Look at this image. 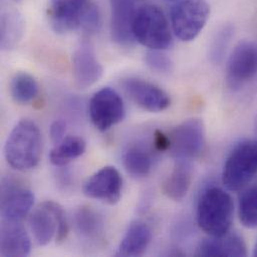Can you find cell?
<instances>
[{
  "label": "cell",
  "mask_w": 257,
  "mask_h": 257,
  "mask_svg": "<svg viewBox=\"0 0 257 257\" xmlns=\"http://www.w3.org/2000/svg\"><path fill=\"white\" fill-rule=\"evenodd\" d=\"M42 140L37 124L21 119L11 130L4 145V156L14 169L25 171L34 168L41 156Z\"/></svg>",
  "instance_id": "1"
},
{
  "label": "cell",
  "mask_w": 257,
  "mask_h": 257,
  "mask_svg": "<svg viewBox=\"0 0 257 257\" xmlns=\"http://www.w3.org/2000/svg\"><path fill=\"white\" fill-rule=\"evenodd\" d=\"M233 213L234 203L231 196L219 187L205 189L198 199L197 224L210 236H221L229 232Z\"/></svg>",
  "instance_id": "2"
},
{
  "label": "cell",
  "mask_w": 257,
  "mask_h": 257,
  "mask_svg": "<svg viewBox=\"0 0 257 257\" xmlns=\"http://www.w3.org/2000/svg\"><path fill=\"white\" fill-rule=\"evenodd\" d=\"M132 31L135 40L150 50L163 51L172 46L173 37L168 20L156 5L147 4L136 10Z\"/></svg>",
  "instance_id": "3"
},
{
  "label": "cell",
  "mask_w": 257,
  "mask_h": 257,
  "mask_svg": "<svg viewBox=\"0 0 257 257\" xmlns=\"http://www.w3.org/2000/svg\"><path fill=\"white\" fill-rule=\"evenodd\" d=\"M31 233L40 246L53 239L62 243L68 235L69 226L63 208L54 201H45L33 209L28 219Z\"/></svg>",
  "instance_id": "4"
},
{
  "label": "cell",
  "mask_w": 257,
  "mask_h": 257,
  "mask_svg": "<svg viewBox=\"0 0 257 257\" xmlns=\"http://www.w3.org/2000/svg\"><path fill=\"white\" fill-rule=\"evenodd\" d=\"M257 174V142L238 143L229 153L222 170V182L231 191L246 186Z\"/></svg>",
  "instance_id": "5"
},
{
  "label": "cell",
  "mask_w": 257,
  "mask_h": 257,
  "mask_svg": "<svg viewBox=\"0 0 257 257\" xmlns=\"http://www.w3.org/2000/svg\"><path fill=\"white\" fill-rule=\"evenodd\" d=\"M210 15L206 0H180L170 11L173 33L181 41L194 40L203 30Z\"/></svg>",
  "instance_id": "6"
},
{
  "label": "cell",
  "mask_w": 257,
  "mask_h": 257,
  "mask_svg": "<svg viewBox=\"0 0 257 257\" xmlns=\"http://www.w3.org/2000/svg\"><path fill=\"white\" fill-rule=\"evenodd\" d=\"M168 151L176 160H190L198 156L205 146V127L200 119L186 120L169 135Z\"/></svg>",
  "instance_id": "7"
},
{
  "label": "cell",
  "mask_w": 257,
  "mask_h": 257,
  "mask_svg": "<svg viewBox=\"0 0 257 257\" xmlns=\"http://www.w3.org/2000/svg\"><path fill=\"white\" fill-rule=\"evenodd\" d=\"M88 110L91 122L102 132L120 123L126 112L121 96L110 87H104L93 94Z\"/></svg>",
  "instance_id": "8"
},
{
  "label": "cell",
  "mask_w": 257,
  "mask_h": 257,
  "mask_svg": "<svg viewBox=\"0 0 257 257\" xmlns=\"http://www.w3.org/2000/svg\"><path fill=\"white\" fill-rule=\"evenodd\" d=\"M34 194L27 187L8 179L1 184L2 221L21 222L31 211Z\"/></svg>",
  "instance_id": "9"
},
{
  "label": "cell",
  "mask_w": 257,
  "mask_h": 257,
  "mask_svg": "<svg viewBox=\"0 0 257 257\" xmlns=\"http://www.w3.org/2000/svg\"><path fill=\"white\" fill-rule=\"evenodd\" d=\"M123 181L114 166H104L92 174L83 185V193L107 204H116L122 194Z\"/></svg>",
  "instance_id": "10"
},
{
  "label": "cell",
  "mask_w": 257,
  "mask_h": 257,
  "mask_svg": "<svg viewBox=\"0 0 257 257\" xmlns=\"http://www.w3.org/2000/svg\"><path fill=\"white\" fill-rule=\"evenodd\" d=\"M122 86L129 98L146 111L157 113L170 106L169 95L159 86L147 80L130 77L122 82Z\"/></svg>",
  "instance_id": "11"
},
{
  "label": "cell",
  "mask_w": 257,
  "mask_h": 257,
  "mask_svg": "<svg viewBox=\"0 0 257 257\" xmlns=\"http://www.w3.org/2000/svg\"><path fill=\"white\" fill-rule=\"evenodd\" d=\"M257 74V46L253 42H239L227 62V80L232 87H239Z\"/></svg>",
  "instance_id": "12"
},
{
  "label": "cell",
  "mask_w": 257,
  "mask_h": 257,
  "mask_svg": "<svg viewBox=\"0 0 257 257\" xmlns=\"http://www.w3.org/2000/svg\"><path fill=\"white\" fill-rule=\"evenodd\" d=\"M72 71L77 86L82 89L92 86L102 77L103 67L89 43H81L74 51Z\"/></svg>",
  "instance_id": "13"
},
{
  "label": "cell",
  "mask_w": 257,
  "mask_h": 257,
  "mask_svg": "<svg viewBox=\"0 0 257 257\" xmlns=\"http://www.w3.org/2000/svg\"><path fill=\"white\" fill-rule=\"evenodd\" d=\"M87 0H49V20L56 33H67L81 26Z\"/></svg>",
  "instance_id": "14"
},
{
  "label": "cell",
  "mask_w": 257,
  "mask_h": 257,
  "mask_svg": "<svg viewBox=\"0 0 257 257\" xmlns=\"http://www.w3.org/2000/svg\"><path fill=\"white\" fill-rule=\"evenodd\" d=\"M111 37L121 46H130L134 43L132 25L135 15L134 3L131 0H110Z\"/></svg>",
  "instance_id": "15"
},
{
  "label": "cell",
  "mask_w": 257,
  "mask_h": 257,
  "mask_svg": "<svg viewBox=\"0 0 257 257\" xmlns=\"http://www.w3.org/2000/svg\"><path fill=\"white\" fill-rule=\"evenodd\" d=\"M197 256H246L247 249L243 238L236 232L203 239L196 250Z\"/></svg>",
  "instance_id": "16"
},
{
  "label": "cell",
  "mask_w": 257,
  "mask_h": 257,
  "mask_svg": "<svg viewBox=\"0 0 257 257\" xmlns=\"http://www.w3.org/2000/svg\"><path fill=\"white\" fill-rule=\"evenodd\" d=\"M31 251L30 238L20 222L2 221L0 254L4 257H22Z\"/></svg>",
  "instance_id": "17"
},
{
  "label": "cell",
  "mask_w": 257,
  "mask_h": 257,
  "mask_svg": "<svg viewBox=\"0 0 257 257\" xmlns=\"http://www.w3.org/2000/svg\"><path fill=\"white\" fill-rule=\"evenodd\" d=\"M152 239L150 227L141 220H134L122 238L116 255L118 256H141L145 253Z\"/></svg>",
  "instance_id": "18"
},
{
  "label": "cell",
  "mask_w": 257,
  "mask_h": 257,
  "mask_svg": "<svg viewBox=\"0 0 257 257\" xmlns=\"http://www.w3.org/2000/svg\"><path fill=\"white\" fill-rule=\"evenodd\" d=\"M192 175L189 160H176L173 169L163 183L164 194L172 200H182L190 188Z\"/></svg>",
  "instance_id": "19"
},
{
  "label": "cell",
  "mask_w": 257,
  "mask_h": 257,
  "mask_svg": "<svg viewBox=\"0 0 257 257\" xmlns=\"http://www.w3.org/2000/svg\"><path fill=\"white\" fill-rule=\"evenodd\" d=\"M74 224L79 235L92 242L99 241L104 235L102 216L89 206H81L74 213Z\"/></svg>",
  "instance_id": "20"
},
{
  "label": "cell",
  "mask_w": 257,
  "mask_h": 257,
  "mask_svg": "<svg viewBox=\"0 0 257 257\" xmlns=\"http://www.w3.org/2000/svg\"><path fill=\"white\" fill-rule=\"evenodd\" d=\"M24 34V19L14 8L3 9L1 13L0 44L2 50L14 49Z\"/></svg>",
  "instance_id": "21"
},
{
  "label": "cell",
  "mask_w": 257,
  "mask_h": 257,
  "mask_svg": "<svg viewBox=\"0 0 257 257\" xmlns=\"http://www.w3.org/2000/svg\"><path fill=\"white\" fill-rule=\"evenodd\" d=\"M151 153L142 145L134 144L126 149L123 155V165L132 177H146L152 169Z\"/></svg>",
  "instance_id": "22"
},
{
  "label": "cell",
  "mask_w": 257,
  "mask_h": 257,
  "mask_svg": "<svg viewBox=\"0 0 257 257\" xmlns=\"http://www.w3.org/2000/svg\"><path fill=\"white\" fill-rule=\"evenodd\" d=\"M86 150V142L79 136H65V138L50 151V162L58 167L65 166L80 157Z\"/></svg>",
  "instance_id": "23"
},
{
  "label": "cell",
  "mask_w": 257,
  "mask_h": 257,
  "mask_svg": "<svg viewBox=\"0 0 257 257\" xmlns=\"http://www.w3.org/2000/svg\"><path fill=\"white\" fill-rule=\"evenodd\" d=\"M38 91L39 87L37 81L28 73L19 72L12 78L10 92L15 102L27 104L37 96Z\"/></svg>",
  "instance_id": "24"
},
{
  "label": "cell",
  "mask_w": 257,
  "mask_h": 257,
  "mask_svg": "<svg viewBox=\"0 0 257 257\" xmlns=\"http://www.w3.org/2000/svg\"><path fill=\"white\" fill-rule=\"evenodd\" d=\"M238 215L244 227H257V186L249 188L240 196Z\"/></svg>",
  "instance_id": "25"
},
{
  "label": "cell",
  "mask_w": 257,
  "mask_h": 257,
  "mask_svg": "<svg viewBox=\"0 0 257 257\" xmlns=\"http://www.w3.org/2000/svg\"><path fill=\"white\" fill-rule=\"evenodd\" d=\"M233 35L234 28L229 24L224 25L215 33L209 48V55L212 62L219 63L223 59Z\"/></svg>",
  "instance_id": "26"
},
{
  "label": "cell",
  "mask_w": 257,
  "mask_h": 257,
  "mask_svg": "<svg viewBox=\"0 0 257 257\" xmlns=\"http://www.w3.org/2000/svg\"><path fill=\"white\" fill-rule=\"evenodd\" d=\"M145 63L156 73L168 74L173 69L172 60L159 50H150L145 55Z\"/></svg>",
  "instance_id": "27"
},
{
  "label": "cell",
  "mask_w": 257,
  "mask_h": 257,
  "mask_svg": "<svg viewBox=\"0 0 257 257\" xmlns=\"http://www.w3.org/2000/svg\"><path fill=\"white\" fill-rule=\"evenodd\" d=\"M100 26H101V16H100L99 9L95 4L88 2L81 16L80 27H82L88 33H95L99 30Z\"/></svg>",
  "instance_id": "28"
},
{
  "label": "cell",
  "mask_w": 257,
  "mask_h": 257,
  "mask_svg": "<svg viewBox=\"0 0 257 257\" xmlns=\"http://www.w3.org/2000/svg\"><path fill=\"white\" fill-rule=\"evenodd\" d=\"M66 132V123L63 120L54 121L49 130V136L54 145L60 143L65 138Z\"/></svg>",
  "instance_id": "29"
},
{
  "label": "cell",
  "mask_w": 257,
  "mask_h": 257,
  "mask_svg": "<svg viewBox=\"0 0 257 257\" xmlns=\"http://www.w3.org/2000/svg\"><path fill=\"white\" fill-rule=\"evenodd\" d=\"M153 145L155 150L159 152L168 151L169 149V137L163 132L156 130L153 135Z\"/></svg>",
  "instance_id": "30"
},
{
  "label": "cell",
  "mask_w": 257,
  "mask_h": 257,
  "mask_svg": "<svg viewBox=\"0 0 257 257\" xmlns=\"http://www.w3.org/2000/svg\"><path fill=\"white\" fill-rule=\"evenodd\" d=\"M253 255H254V256H257V243H256V245H255V247H254V251H253Z\"/></svg>",
  "instance_id": "31"
},
{
  "label": "cell",
  "mask_w": 257,
  "mask_h": 257,
  "mask_svg": "<svg viewBox=\"0 0 257 257\" xmlns=\"http://www.w3.org/2000/svg\"><path fill=\"white\" fill-rule=\"evenodd\" d=\"M256 131H257V119H256Z\"/></svg>",
  "instance_id": "32"
}]
</instances>
